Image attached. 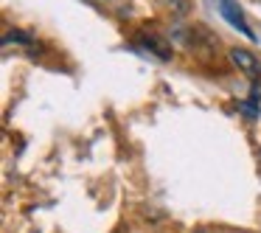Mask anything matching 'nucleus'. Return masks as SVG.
<instances>
[{
  "label": "nucleus",
  "instance_id": "obj_1",
  "mask_svg": "<svg viewBox=\"0 0 261 233\" xmlns=\"http://www.w3.org/2000/svg\"><path fill=\"white\" fill-rule=\"evenodd\" d=\"M216 9H219V14L225 17V23H230L236 31H242V34L247 37V40H255L253 29L247 25V20H244V12L239 9L236 0H216Z\"/></svg>",
  "mask_w": 261,
  "mask_h": 233
},
{
  "label": "nucleus",
  "instance_id": "obj_2",
  "mask_svg": "<svg viewBox=\"0 0 261 233\" xmlns=\"http://www.w3.org/2000/svg\"><path fill=\"white\" fill-rule=\"evenodd\" d=\"M230 62L236 65V68H242L244 76H250V79H261V59L255 57V54L244 51V48H233L230 51Z\"/></svg>",
  "mask_w": 261,
  "mask_h": 233
},
{
  "label": "nucleus",
  "instance_id": "obj_3",
  "mask_svg": "<svg viewBox=\"0 0 261 233\" xmlns=\"http://www.w3.org/2000/svg\"><path fill=\"white\" fill-rule=\"evenodd\" d=\"M239 110H242V113H244V118H250V121H255V118H258V113H261V104H258V87H253L250 98H247V101H242V104H239Z\"/></svg>",
  "mask_w": 261,
  "mask_h": 233
}]
</instances>
